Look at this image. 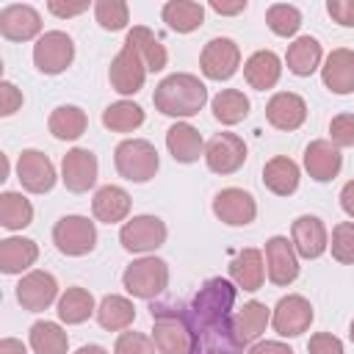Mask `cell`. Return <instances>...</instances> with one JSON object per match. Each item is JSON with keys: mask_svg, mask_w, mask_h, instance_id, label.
<instances>
[{"mask_svg": "<svg viewBox=\"0 0 354 354\" xmlns=\"http://www.w3.org/2000/svg\"><path fill=\"white\" fill-rule=\"evenodd\" d=\"M108 80H111V88L122 97H133L144 88L147 66L130 44H122V50L113 55L111 69H108Z\"/></svg>", "mask_w": 354, "mask_h": 354, "instance_id": "10", "label": "cell"}, {"mask_svg": "<svg viewBox=\"0 0 354 354\" xmlns=\"http://www.w3.org/2000/svg\"><path fill=\"white\" fill-rule=\"evenodd\" d=\"M119 243L133 254H149L166 243V224L158 216H133L119 230Z\"/></svg>", "mask_w": 354, "mask_h": 354, "instance_id": "8", "label": "cell"}, {"mask_svg": "<svg viewBox=\"0 0 354 354\" xmlns=\"http://www.w3.org/2000/svg\"><path fill=\"white\" fill-rule=\"evenodd\" d=\"M55 313L64 324H83L88 321L94 313H97V304H94V296L80 288V285H72L66 288L61 296H58V304H55Z\"/></svg>", "mask_w": 354, "mask_h": 354, "instance_id": "32", "label": "cell"}, {"mask_svg": "<svg viewBox=\"0 0 354 354\" xmlns=\"http://www.w3.org/2000/svg\"><path fill=\"white\" fill-rule=\"evenodd\" d=\"M266 119L277 130H299L307 119V102L293 91H277L266 102Z\"/></svg>", "mask_w": 354, "mask_h": 354, "instance_id": "21", "label": "cell"}, {"mask_svg": "<svg viewBox=\"0 0 354 354\" xmlns=\"http://www.w3.org/2000/svg\"><path fill=\"white\" fill-rule=\"evenodd\" d=\"M39 260V246L30 238H3L0 241V271L22 274Z\"/></svg>", "mask_w": 354, "mask_h": 354, "instance_id": "29", "label": "cell"}, {"mask_svg": "<svg viewBox=\"0 0 354 354\" xmlns=\"http://www.w3.org/2000/svg\"><path fill=\"white\" fill-rule=\"evenodd\" d=\"M47 8H50V14H55V17H77V14H83V11H88V3H58V0H50L47 3Z\"/></svg>", "mask_w": 354, "mask_h": 354, "instance_id": "48", "label": "cell"}, {"mask_svg": "<svg viewBox=\"0 0 354 354\" xmlns=\"http://www.w3.org/2000/svg\"><path fill=\"white\" fill-rule=\"evenodd\" d=\"M321 58H324V50L315 36H299L293 44H288V53H285L288 69L299 77H310L321 66Z\"/></svg>", "mask_w": 354, "mask_h": 354, "instance_id": "31", "label": "cell"}, {"mask_svg": "<svg viewBox=\"0 0 354 354\" xmlns=\"http://www.w3.org/2000/svg\"><path fill=\"white\" fill-rule=\"evenodd\" d=\"M263 185L277 196H290L299 188V166L288 155H277L263 166Z\"/></svg>", "mask_w": 354, "mask_h": 354, "instance_id": "28", "label": "cell"}, {"mask_svg": "<svg viewBox=\"0 0 354 354\" xmlns=\"http://www.w3.org/2000/svg\"><path fill=\"white\" fill-rule=\"evenodd\" d=\"M75 58V41L64 30H47L33 44V66L41 75H61Z\"/></svg>", "mask_w": 354, "mask_h": 354, "instance_id": "7", "label": "cell"}, {"mask_svg": "<svg viewBox=\"0 0 354 354\" xmlns=\"http://www.w3.org/2000/svg\"><path fill=\"white\" fill-rule=\"evenodd\" d=\"M94 19L100 22L102 30H122L130 22V8L124 0H97Z\"/></svg>", "mask_w": 354, "mask_h": 354, "instance_id": "41", "label": "cell"}, {"mask_svg": "<svg viewBox=\"0 0 354 354\" xmlns=\"http://www.w3.org/2000/svg\"><path fill=\"white\" fill-rule=\"evenodd\" d=\"M332 257L343 266H354V221H340L332 227Z\"/></svg>", "mask_w": 354, "mask_h": 354, "instance_id": "42", "label": "cell"}, {"mask_svg": "<svg viewBox=\"0 0 354 354\" xmlns=\"http://www.w3.org/2000/svg\"><path fill=\"white\" fill-rule=\"evenodd\" d=\"M75 354H111V351L102 348V346H97V343H88V346H80Z\"/></svg>", "mask_w": 354, "mask_h": 354, "instance_id": "53", "label": "cell"}, {"mask_svg": "<svg viewBox=\"0 0 354 354\" xmlns=\"http://www.w3.org/2000/svg\"><path fill=\"white\" fill-rule=\"evenodd\" d=\"M124 44H130V47L138 53V58L144 61L147 72H160V69L166 66V61H169L166 47H163V44L158 41V36H155L149 28H144V25L130 28L127 36H124Z\"/></svg>", "mask_w": 354, "mask_h": 354, "instance_id": "27", "label": "cell"}, {"mask_svg": "<svg viewBox=\"0 0 354 354\" xmlns=\"http://www.w3.org/2000/svg\"><path fill=\"white\" fill-rule=\"evenodd\" d=\"M329 141L340 147H354V113H337L329 122Z\"/></svg>", "mask_w": 354, "mask_h": 354, "instance_id": "44", "label": "cell"}, {"mask_svg": "<svg viewBox=\"0 0 354 354\" xmlns=\"http://www.w3.org/2000/svg\"><path fill=\"white\" fill-rule=\"evenodd\" d=\"M19 105H22V91H19L11 80H3V83H0V116L17 113Z\"/></svg>", "mask_w": 354, "mask_h": 354, "instance_id": "46", "label": "cell"}, {"mask_svg": "<svg viewBox=\"0 0 354 354\" xmlns=\"http://www.w3.org/2000/svg\"><path fill=\"white\" fill-rule=\"evenodd\" d=\"M0 33L8 41H30L41 36V14L28 3H11L0 11Z\"/></svg>", "mask_w": 354, "mask_h": 354, "instance_id": "16", "label": "cell"}, {"mask_svg": "<svg viewBox=\"0 0 354 354\" xmlns=\"http://www.w3.org/2000/svg\"><path fill=\"white\" fill-rule=\"evenodd\" d=\"M160 19L174 33H194L205 22V6L194 0H169L160 8Z\"/></svg>", "mask_w": 354, "mask_h": 354, "instance_id": "30", "label": "cell"}, {"mask_svg": "<svg viewBox=\"0 0 354 354\" xmlns=\"http://www.w3.org/2000/svg\"><path fill=\"white\" fill-rule=\"evenodd\" d=\"M53 243L66 257H83L97 246V227L86 216H64L53 227Z\"/></svg>", "mask_w": 354, "mask_h": 354, "instance_id": "6", "label": "cell"}, {"mask_svg": "<svg viewBox=\"0 0 354 354\" xmlns=\"http://www.w3.org/2000/svg\"><path fill=\"white\" fill-rule=\"evenodd\" d=\"M122 285L136 299H155L169 288V266L155 254L138 257L124 268Z\"/></svg>", "mask_w": 354, "mask_h": 354, "instance_id": "5", "label": "cell"}, {"mask_svg": "<svg viewBox=\"0 0 354 354\" xmlns=\"http://www.w3.org/2000/svg\"><path fill=\"white\" fill-rule=\"evenodd\" d=\"M315 313H313V304L299 296V293H288L277 301L274 307V315H271V324H274V332L279 337H299L310 329Z\"/></svg>", "mask_w": 354, "mask_h": 354, "instance_id": "11", "label": "cell"}, {"mask_svg": "<svg viewBox=\"0 0 354 354\" xmlns=\"http://www.w3.org/2000/svg\"><path fill=\"white\" fill-rule=\"evenodd\" d=\"M0 354H28L25 343L17 340V337H3L0 340Z\"/></svg>", "mask_w": 354, "mask_h": 354, "instance_id": "52", "label": "cell"}, {"mask_svg": "<svg viewBox=\"0 0 354 354\" xmlns=\"http://www.w3.org/2000/svg\"><path fill=\"white\" fill-rule=\"evenodd\" d=\"M340 207L346 216L354 218V180H348L343 188H340Z\"/></svg>", "mask_w": 354, "mask_h": 354, "instance_id": "51", "label": "cell"}, {"mask_svg": "<svg viewBox=\"0 0 354 354\" xmlns=\"http://www.w3.org/2000/svg\"><path fill=\"white\" fill-rule=\"evenodd\" d=\"M166 147L177 163H196L199 158H205L202 133L188 122H177L166 130Z\"/></svg>", "mask_w": 354, "mask_h": 354, "instance_id": "23", "label": "cell"}, {"mask_svg": "<svg viewBox=\"0 0 354 354\" xmlns=\"http://www.w3.org/2000/svg\"><path fill=\"white\" fill-rule=\"evenodd\" d=\"M113 354H158L155 340L141 332H122L113 343Z\"/></svg>", "mask_w": 354, "mask_h": 354, "instance_id": "43", "label": "cell"}, {"mask_svg": "<svg viewBox=\"0 0 354 354\" xmlns=\"http://www.w3.org/2000/svg\"><path fill=\"white\" fill-rule=\"evenodd\" d=\"M348 337H351V343H354V321L348 324Z\"/></svg>", "mask_w": 354, "mask_h": 354, "instance_id": "54", "label": "cell"}, {"mask_svg": "<svg viewBox=\"0 0 354 354\" xmlns=\"http://www.w3.org/2000/svg\"><path fill=\"white\" fill-rule=\"evenodd\" d=\"M232 321H235V332H238L241 343L246 346V343H254V340L266 332V326H268V321H271V310H268L263 301L252 299V301H246V304L232 315Z\"/></svg>", "mask_w": 354, "mask_h": 354, "instance_id": "33", "label": "cell"}, {"mask_svg": "<svg viewBox=\"0 0 354 354\" xmlns=\"http://www.w3.org/2000/svg\"><path fill=\"white\" fill-rule=\"evenodd\" d=\"M230 277L238 288L254 293L263 288V279H266V260H263V252L260 249H241L232 260H230Z\"/></svg>", "mask_w": 354, "mask_h": 354, "instance_id": "25", "label": "cell"}, {"mask_svg": "<svg viewBox=\"0 0 354 354\" xmlns=\"http://www.w3.org/2000/svg\"><path fill=\"white\" fill-rule=\"evenodd\" d=\"M329 17L343 25V28H354V0H329L326 3Z\"/></svg>", "mask_w": 354, "mask_h": 354, "instance_id": "47", "label": "cell"}, {"mask_svg": "<svg viewBox=\"0 0 354 354\" xmlns=\"http://www.w3.org/2000/svg\"><path fill=\"white\" fill-rule=\"evenodd\" d=\"M266 25L271 28V33L288 39V36L299 33V28H301V11L296 6H290V3H274L266 11Z\"/></svg>", "mask_w": 354, "mask_h": 354, "instance_id": "40", "label": "cell"}, {"mask_svg": "<svg viewBox=\"0 0 354 354\" xmlns=\"http://www.w3.org/2000/svg\"><path fill=\"white\" fill-rule=\"evenodd\" d=\"M279 75H282V61L274 50H257L243 64V77L257 91L274 88L279 83Z\"/></svg>", "mask_w": 354, "mask_h": 354, "instance_id": "26", "label": "cell"}, {"mask_svg": "<svg viewBox=\"0 0 354 354\" xmlns=\"http://www.w3.org/2000/svg\"><path fill=\"white\" fill-rule=\"evenodd\" d=\"M33 221V205L19 191H3L0 194V224L11 232L25 230Z\"/></svg>", "mask_w": 354, "mask_h": 354, "instance_id": "38", "label": "cell"}, {"mask_svg": "<svg viewBox=\"0 0 354 354\" xmlns=\"http://www.w3.org/2000/svg\"><path fill=\"white\" fill-rule=\"evenodd\" d=\"M205 163L213 174H235L246 163V144L235 133H216L205 144Z\"/></svg>", "mask_w": 354, "mask_h": 354, "instance_id": "12", "label": "cell"}, {"mask_svg": "<svg viewBox=\"0 0 354 354\" xmlns=\"http://www.w3.org/2000/svg\"><path fill=\"white\" fill-rule=\"evenodd\" d=\"M249 354H293V348L282 340H260L249 348Z\"/></svg>", "mask_w": 354, "mask_h": 354, "instance_id": "49", "label": "cell"}, {"mask_svg": "<svg viewBox=\"0 0 354 354\" xmlns=\"http://www.w3.org/2000/svg\"><path fill=\"white\" fill-rule=\"evenodd\" d=\"M290 241L299 257L304 260H315L326 252L329 238H326V227L318 216H299L290 224Z\"/></svg>", "mask_w": 354, "mask_h": 354, "instance_id": "20", "label": "cell"}, {"mask_svg": "<svg viewBox=\"0 0 354 354\" xmlns=\"http://www.w3.org/2000/svg\"><path fill=\"white\" fill-rule=\"evenodd\" d=\"M61 183L72 194H83L97 183V155L86 147H75L61 158Z\"/></svg>", "mask_w": 354, "mask_h": 354, "instance_id": "15", "label": "cell"}, {"mask_svg": "<svg viewBox=\"0 0 354 354\" xmlns=\"http://www.w3.org/2000/svg\"><path fill=\"white\" fill-rule=\"evenodd\" d=\"M266 274L277 288H285L299 277V254L293 249V241H288L285 235H274L266 241Z\"/></svg>", "mask_w": 354, "mask_h": 354, "instance_id": "13", "label": "cell"}, {"mask_svg": "<svg viewBox=\"0 0 354 354\" xmlns=\"http://www.w3.org/2000/svg\"><path fill=\"white\" fill-rule=\"evenodd\" d=\"M213 213L230 227H246L257 216V202L243 188H221L213 199Z\"/></svg>", "mask_w": 354, "mask_h": 354, "instance_id": "17", "label": "cell"}, {"mask_svg": "<svg viewBox=\"0 0 354 354\" xmlns=\"http://www.w3.org/2000/svg\"><path fill=\"white\" fill-rule=\"evenodd\" d=\"M30 348L36 354H66L69 337L55 321H36L30 326Z\"/></svg>", "mask_w": 354, "mask_h": 354, "instance_id": "39", "label": "cell"}, {"mask_svg": "<svg viewBox=\"0 0 354 354\" xmlns=\"http://www.w3.org/2000/svg\"><path fill=\"white\" fill-rule=\"evenodd\" d=\"M130 194L122 185H102L91 199V213L102 224H119L130 216Z\"/></svg>", "mask_w": 354, "mask_h": 354, "instance_id": "24", "label": "cell"}, {"mask_svg": "<svg viewBox=\"0 0 354 354\" xmlns=\"http://www.w3.org/2000/svg\"><path fill=\"white\" fill-rule=\"evenodd\" d=\"M155 111H160L163 116H174V119H188L194 113H199L207 102V86L188 72H174L169 77H163L155 86L152 94Z\"/></svg>", "mask_w": 354, "mask_h": 354, "instance_id": "1", "label": "cell"}, {"mask_svg": "<svg viewBox=\"0 0 354 354\" xmlns=\"http://www.w3.org/2000/svg\"><path fill=\"white\" fill-rule=\"evenodd\" d=\"M321 80L332 94H351L354 91V50L337 47L326 55L321 66Z\"/></svg>", "mask_w": 354, "mask_h": 354, "instance_id": "22", "label": "cell"}, {"mask_svg": "<svg viewBox=\"0 0 354 354\" xmlns=\"http://www.w3.org/2000/svg\"><path fill=\"white\" fill-rule=\"evenodd\" d=\"M113 166H116L119 177H124L127 183H149L160 169V158H158V149L152 141L124 138L113 149Z\"/></svg>", "mask_w": 354, "mask_h": 354, "instance_id": "4", "label": "cell"}, {"mask_svg": "<svg viewBox=\"0 0 354 354\" xmlns=\"http://www.w3.org/2000/svg\"><path fill=\"white\" fill-rule=\"evenodd\" d=\"M17 180L30 194H47V191H53L58 174H55L53 160L44 152H39V149H22V155L17 160Z\"/></svg>", "mask_w": 354, "mask_h": 354, "instance_id": "14", "label": "cell"}, {"mask_svg": "<svg viewBox=\"0 0 354 354\" xmlns=\"http://www.w3.org/2000/svg\"><path fill=\"white\" fill-rule=\"evenodd\" d=\"M238 296V285L224 277H210L202 282V288L194 293L191 304H180L183 315L191 324H218L232 315Z\"/></svg>", "mask_w": 354, "mask_h": 354, "instance_id": "2", "label": "cell"}, {"mask_svg": "<svg viewBox=\"0 0 354 354\" xmlns=\"http://www.w3.org/2000/svg\"><path fill=\"white\" fill-rule=\"evenodd\" d=\"M241 66V47L227 39V36H216L202 47L199 55V69L207 80H230Z\"/></svg>", "mask_w": 354, "mask_h": 354, "instance_id": "9", "label": "cell"}, {"mask_svg": "<svg viewBox=\"0 0 354 354\" xmlns=\"http://www.w3.org/2000/svg\"><path fill=\"white\" fill-rule=\"evenodd\" d=\"M102 124L111 130V133H133L144 124V108L133 100H119V102H111L105 111H102Z\"/></svg>", "mask_w": 354, "mask_h": 354, "instance_id": "36", "label": "cell"}, {"mask_svg": "<svg viewBox=\"0 0 354 354\" xmlns=\"http://www.w3.org/2000/svg\"><path fill=\"white\" fill-rule=\"evenodd\" d=\"M47 127H50V133H53L58 141H75V138H80V136L86 133L88 116H86V111L77 108V105H58V108L50 113Z\"/></svg>", "mask_w": 354, "mask_h": 354, "instance_id": "34", "label": "cell"}, {"mask_svg": "<svg viewBox=\"0 0 354 354\" xmlns=\"http://www.w3.org/2000/svg\"><path fill=\"white\" fill-rule=\"evenodd\" d=\"M307 354H343V343L332 332H315L307 343Z\"/></svg>", "mask_w": 354, "mask_h": 354, "instance_id": "45", "label": "cell"}, {"mask_svg": "<svg viewBox=\"0 0 354 354\" xmlns=\"http://www.w3.org/2000/svg\"><path fill=\"white\" fill-rule=\"evenodd\" d=\"M58 299V282L50 271H28L17 285V301L22 310L41 313Z\"/></svg>", "mask_w": 354, "mask_h": 354, "instance_id": "18", "label": "cell"}, {"mask_svg": "<svg viewBox=\"0 0 354 354\" xmlns=\"http://www.w3.org/2000/svg\"><path fill=\"white\" fill-rule=\"evenodd\" d=\"M97 321L108 332H122L136 321V304L124 296L111 293L97 304Z\"/></svg>", "mask_w": 354, "mask_h": 354, "instance_id": "35", "label": "cell"}, {"mask_svg": "<svg viewBox=\"0 0 354 354\" xmlns=\"http://www.w3.org/2000/svg\"><path fill=\"white\" fill-rule=\"evenodd\" d=\"M210 105H213V116L221 124H238L249 116V97L241 88H221Z\"/></svg>", "mask_w": 354, "mask_h": 354, "instance_id": "37", "label": "cell"}, {"mask_svg": "<svg viewBox=\"0 0 354 354\" xmlns=\"http://www.w3.org/2000/svg\"><path fill=\"white\" fill-rule=\"evenodd\" d=\"M340 166H343V155L332 141L315 138L304 147V169L315 183L335 180L340 174Z\"/></svg>", "mask_w": 354, "mask_h": 354, "instance_id": "19", "label": "cell"}, {"mask_svg": "<svg viewBox=\"0 0 354 354\" xmlns=\"http://www.w3.org/2000/svg\"><path fill=\"white\" fill-rule=\"evenodd\" d=\"M210 8H213L216 14L232 17V14H241V11H246V0H235V3H224V0H210Z\"/></svg>", "mask_w": 354, "mask_h": 354, "instance_id": "50", "label": "cell"}, {"mask_svg": "<svg viewBox=\"0 0 354 354\" xmlns=\"http://www.w3.org/2000/svg\"><path fill=\"white\" fill-rule=\"evenodd\" d=\"M149 315H152V340H155L158 354H188L191 351V329L177 301H158L149 307Z\"/></svg>", "mask_w": 354, "mask_h": 354, "instance_id": "3", "label": "cell"}]
</instances>
